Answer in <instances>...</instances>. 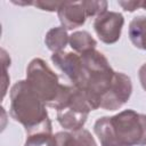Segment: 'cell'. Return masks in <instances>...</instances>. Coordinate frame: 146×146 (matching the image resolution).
<instances>
[{
  "instance_id": "6da1fadb",
  "label": "cell",
  "mask_w": 146,
  "mask_h": 146,
  "mask_svg": "<svg viewBox=\"0 0 146 146\" xmlns=\"http://www.w3.org/2000/svg\"><path fill=\"white\" fill-rule=\"evenodd\" d=\"M94 131L100 146H146V114L124 110L103 116L95 122Z\"/></svg>"
},
{
  "instance_id": "7a4b0ae2",
  "label": "cell",
  "mask_w": 146,
  "mask_h": 146,
  "mask_svg": "<svg viewBox=\"0 0 146 146\" xmlns=\"http://www.w3.org/2000/svg\"><path fill=\"white\" fill-rule=\"evenodd\" d=\"M10 116L25 128L26 135L40 131L52 132L46 104L32 90L26 80L17 81L10 89Z\"/></svg>"
},
{
  "instance_id": "3957f363",
  "label": "cell",
  "mask_w": 146,
  "mask_h": 146,
  "mask_svg": "<svg viewBox=\"0 0 146 146\" xmlns=\"http://www.w3.org/2000/svg\"><path fill=\"white\" fill-rule=\"evenodd\" d=\"M80 56L82 71L80 81L74 87L82 89L87 94L92 108L97 110L100 107L102 97L108 91L113 83L115 71L104 54L96 49L89 50Z\"/></svg>"
},
{
  "instance_id": "277c9868",
  "label": "cell",
  "mask_w": 146,
  "mask_h": 146,
  "mask_svg": "<svg viewBox=\"0 0 146 146\" xmlns=\"http://www.w3.org/2000/svg\"><path fill=\"white\" fill-rule=\"evenodd\" d=\"M26 81L46 106L51 108L64 88V84L59 83L58 75L41 58H33L29 63Z\"/></svg>"
},
{
  "instance_id": "5b68a950",
  "label": "cell",
  "mask_w": 146,
  "mask_h": 146,
  "mask_svg": "<svg viewBox=\"0 0 146 146\" xmlns=\"http://www.w3.org/2000/svg\"><path fill=\"white\" fill-rule=\"evenodd\" d=\"M131 92H132L131 79L122 72H115L111 88L102 97L100 108L106 111H116L121 108L129 100Z\"/></svg>"
},
{
  "instance_id": "8992f818",
  "label": "cell",
  "mask_w": 146,
  "mask_h": 146,
  "mask_svg": "<svg viewBox=\"0 0 146 146\" xmlns=\"http://www.w3.org/2000/svg\"><path fill=\"white\" fill-rule=\"evenodd\" d=\"M124 24V17L121 13L105 11L98 15L94 21V30L102 42L113 44L119 41Z\"/></svg>"
},
{
  "instance_id": "52a82bcc",
  "label": "cell",
  "mask_w": 146,
  "mask_h": 146,
  "mask_svg": "<svg viewBox=\"0 0 146 146\" xmlns=\"http://www.w3.org/2000/svg\"><path fill=\"white\" fill-rule=\"evenodd\" d=\"M51 62L59 71H62L68 78L73 86H76L79 83L82 71V62L79 54L65 50L55 52L51 55Z\"/></svg>"
},
{
  "instance_id": "ba28073f",
  "label": "cell",
  "mask_w": 146,
  "mask_h": 146,
  "mask_svg": "<svg viewBox=\"0 0 146 146\" xmlns=\"http://www.w3.org/2000/svg\"><path fill=\"white\" fill-rule=\"evenodd\" d=\"M57 15L65 30H74L82 26L88 17L83 1H63L62 6L57 10Z\"/></svg>"
},
{
  "instance_id": "9c48e42d",
  "label": "cell",
  "mask_w": 146,
  "mask_h": 146,
  "mask_svg": "<svg viewBox=\"0 0 146 146\" xmlns=\"http://www.w3.org/2000/svg\"><path fill=\"white\" fill-rule=\"evenodd\" d=\"M56 146H97L92 135L81 129L78 131H59L55 133Z\"/></svg>"
},
{
  "instance_id": "30bf717a",
  "label": "cell",
  "mask_w": 146,
  "mask_h": 146,
  "mask_svg": "<svg viewBox=\"0 0 146 146\" xmlns=\"http://www.w3.org/2000/svg\"><path fill=\"white\" fill-rule=\"evenodd\" d=\"M88 113L78 111L72 107H64L57 111V121L64 129L68 131L81 130L87 122Z\"/></svg>"
},
{
  "instance_id": "8fae6325",
  "label": "cell",
  "mask_w": 146,
  "mask_h": 146,
  "mask_svg": "<svg viewBox=\"0 0 146 146\" xmlns=\"http://www.w3.org/2000/svg\"><path fill=\"white\" fill-rule=\"evenodd\" d=\"M68 40L70 35L67 34V30H65L63 26H56L50 29L44 36V43L47 48L52 51V54L63 51L67 46Z\"/></svg>"
},
{
  "instance_id": "7c38bea8",
  "label": "cell",
  "mask_w": 146,
  "mask_h": 146,
  "mask_svg": "<svg viewBox=\"0 0 146 146\" xmlns=\"http://www.w3.org/2000/svg\"><path fill=\"white\" fill-rule=\"evenodd\" d=\"M129 39L131 43L146 51V16H137L129 24Z\"/></svg>"
},
{
  "instance_id": "4fadbf2b",
  "label": "cell",
  "mask_w": 146,
  "mask_h": 146,
  "mask_svg": "<svg viewBox=\"0 0 146 146\" xmlns=\"http://www.w3.org/2000/svg\"><path fill=\"white\" fill-rule=\"evenodd\" d=\"M68 43L74 52L82 55L89 50L96 49L97 41L87 31H76L70 35Z\"/></svg>"
},
{
  "instance_id": "5bb4252c",
  "label": "cell",
  "mask_w": 146,
  "mask_h": 146,
  "mask_svg": "<svg viewBox=\"0 0 146 146\" xmlns=\"http://www.w3.org/2000/svg\"><path fill=\"white\" fill-rule=\"evenodd\" d=\"M83 6L88 17H97L98 15L107 11V1L104 0H84Z\"/></svg>"
},
{
  "instance_id": "9a60e30c",
  "label": "cell",
  "mask_w": 146,
  "mask_h": 146,
  "mask_svg": "<svg viewBox=\"0 0 146 146\" xmlns=\"http://www.w3.org/2000/svg\"><path fill=\"white\" fill-rule=\"evenodd\" d=\"M1 62H2V70H3V75H2V98L6 96L7 92V86L10 80L8 73H7V67L10 66V57L6 52L5 49H1Z\"/></svg>"
},
{
  "instance_id": "2e32d148",
  "label": "cell",
  "mask_w": 146,
  "mask_h": 146,
  "mask_svg": "<svg viewBox=\"0 0 146 146\" xmlns=\"http://www.w3.org/2000/svg\"><path fill=\"white\" fill-rule=\"evenodd\" d=\"M63 1H41V0H36L33 1V6H35L36 8L41 9V10H46V11H57L59 9V7L62 6Z\"/></svg>"
},
{
  "instance_id": "e0dca14e",
  "label": "cell",
  "mask_w": 146,
  "mask_h": 146,
  "mask_svg": "<svg viewBox=\"0 0 146 146\" xmlns=\"http://www.w3.org/2000/svg\"><path fill=\"white\" fill-rule=\"evenodd\" d=\"M119 5L125 11H130V13L140 8V1H119Z\"/></svg>"
},
{
  "instance_id": "ac0fdd59",
  "label": "cell",
  "mask_w": 146,
  "mask_h": 146,
  "mask_svg": "<svg viewBox=\"0 0 146 146\" xmlns=\"http://www.w3.org/2000/svg\"><path fill=\"white\" fill-rule=\"evenodd\" d=\"M138 78L140 81V84L143 87V89L146 91V63H144L138 71Z\"/></svg>"
},
{
  "instance_id": "d6986e66",
  "label": "cell",
  "mask_w": 146,
  "mask_h": 146,
  "mask_svg": "<svg viewBox=\"0 0 146 146\" xmlns=\"http://www.w3.org/2000/svg\"><path fill=\"white\" fill-rule=\"evenodd\" d=\"M140 8H143V9H146V0H144V1H140Z\"/></svg>"
}]
</instances>
